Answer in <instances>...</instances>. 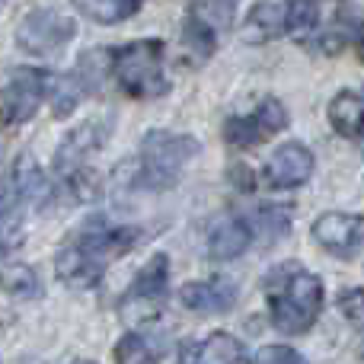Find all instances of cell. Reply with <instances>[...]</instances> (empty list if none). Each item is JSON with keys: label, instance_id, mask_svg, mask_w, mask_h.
<instances>
[{"label": "cell", "instance_id": "6da1fadb", "mask_svg": "<svg viewBox=\"0 0 364 364\" xmlns=\"http://www.w3.org/2000/svg\"><path fill=\"white\" fill-rule=\"evenodd\" d=\"M141 240L144 227L138 224H109L102 218L87 220L61 243L55 256V275L70 288H93L102 282L109 265L128 256Z\"/></svg>", "mask_w": 364, "mask_h": 364}, {"label": "cell", "instance_id": "7a4b0ae2", "mask_svg": "<svg viewBox=\"0 0 364 364\" xmlns=\"http://www.w3.org/2000/svg\"><path fill=\"white\" fill-rule=\"evenodd\" d=\"M265 297H269L272 326L284 336H304L314 329V323L323 314V282L307 272L304 265H278L265 278Z\"/></svg>", "mask_w": 364, "mask_h": 364}, {"label": "cell", "instance_id": "3957f363", "mask_svg": "<svg viewBox=\"0 0 364 364\" xmlns=\"http://www.w3.org/2000/svg\"><path fill=\"white\" fill-rule=\"evenodd\" d=\"M164 38H134L109 48V74L132 100H160L170 93V77L164 74Z\"/></svg>", "mask_w": 364, "mask_h": 364}, {"label": "cell", "instance_id": "277c9868", "mask_svg": "<svg viewBox=\"0 0 364 364\" xmlns=\"http://www.w3.org/2000/svg\"><path fill=\"white\" fill-rule=\"evenodd\" d=\"M201 144L192 134L179 132H147L141 141L138 164L132 170V186L141 192H166L182 179L186 166L198 157Z\"/></svg>", "mask_w": 364, "mask_h": 364}, {"label": "cell", "instance_id": "5b68a950", "mask_svg": "<svg viewBox=\"0 0 364 364\" xmlns=\"http://www.w3.org/2000/svg\"><path fill=\"white\" fill-rule=\"evenodd\" d=\"M106 138H109L106 122L90 119V122H83V125H77L74 132H68L64 141L58 144L51 170H55V176L70 188V195H74L77 201H90V198H96V192H100L96 176H90V160H93V154L106 144Z\"/></svg>", "mask_w": 364, "mask_h": 364}, {"label": "cell", "instance_id": "8992f818", "mask_svg": "<svg viewBox=\"0 0 364 364\" xmlns=\"http://www.w3.org/2000/svg\"><path fill=\"white\" fill-rule=\"evenodd\" d=\"M77 36V19L61 6H32L16 26V48L26 55H51Z\"/></svg>", "mask_w": 364, "mask_h": 364}, {"label": "cell", "instance_id": "52a82bcc", "mask_svg": "<svg viewBox=\"0 0 364 364\" xmlns=\"http://www.w3.org/2000/svg\"><path fill=\"white\" fill-rule=\"evenodd\" d=\"M51 70L19 68L10 80L0 87V128H19L36 112L51 93Z\"/></svg>", "mask_w": 364, "mask_h": 364}, {"label": "cell", "instance_id": "ba28073f", "mask_svg": "<svg viewBox=\"0 0 364 364\" xmlns=\"http://www.w3.org/2000/svg\"><path fill=\"white\" fill-rule=\"evenodd\" d=\"M288 128V109L282 106V100L265 96L250 115H233L224 122V144L237 147V151H250V147L265 144L269 138H275L278 132Z\"/></svg>", "mask_w": 364, "mask_h": 364}, {"label": "cell", "instance_id": "9c48e42d", "mask_svg": "<svg viewBox=\"0 0 364 364\" xmlns=\"http://www.w3.org/2000/svg\"><path fill=\"white\" fill-rule=\"evenodd\" d=\"M316 246H323L333 256H355L364 243V218L348 211H326L310 227Z\"/></svg>", "mask_w": 364, "mask_h": 364}, {"label": "cell", "instance_id": "30bf717a", "mask_svg": "<svg viewBox=\"0 0 364 364\" xmlns=\"http://www.w3.org/2000/svg\"><path fill=\"white\" fill-rule=\"evenodd\" d=\"M314 166H316V160L310 154V147L301 144V141H288L265 164V182H269V188L288 192V188L304 186V182L314 176Z\"/></svg>", "mask_w": 364, "mask_h": 364}, {"label": "cell", "instance_id": "8fae6325", "mask_svg": "<svg viewBox=\"0 0 364 364\" xmlns=\"http://www.w3.org/2000/svg\"><path fill=\"white\" fill-rule=\"evenodd\" d=\"M179 301L192 314L218 316L230 314L240 301V288L230 278H201V282H188L179 288Z\"/></svg>", "mask_w": 364, "mask_h": 364}, {"label": "cell", "instance_id": "7c38bea8", "mask_svg": "<svg viewBox=\"0 0 364 364\" xmlns=\"http://www.w3.org/2000/svg\"><path fill=\"white\" fill-rule=\"evenodd\" d=\"M170 291V256L166 252H154L144 262V269L134 275L128 291L122 294L119 307H132V304H160L166 301Z\"/></svg>", "mask_w": 364, "mask_h": 364}, {"label": "cell", "instance_id": "4fadbf2b", "mask_svg": "<svg viewBox=\"0 0 364 364\" xmlns=\"http://www.w3.org/2000/svg\"><path fill=\"white\" fill-rule=\"evenodd\" d=\"M246 346L230 333H211L179 348V364H246Z\"/></svg>", "mask_w": 364, "mask_h": 364}, {"label": "cell", "instance_id": "5bb4252c", "mask_svg": "<svg viewBox=\"0 0 364 364\" xmlns=\"http://www.w3.org/2000/svg\"><path fill=\"white\" fill-rule=\"evenodd\" d=\"M26 218H29V201L10 179H4L0 186V252H13L26 243Z\"/></svg>", "mask_w": 364, "mask_h": 364}, {"label": "cell", "instance_id": "9a60e30c", "mask_svg": "<svg viewBox=\"0 0 364 364\" xmlns=\"http://www.w3.org/2000/svg\"><path fill=\"white\" fill-rule=\"evenodd\" d=\"M288 10L291 4H282V0H262V4L250 6V16H246V29L243 38L246 42H272L278 36H288Z\"/></svg>", "mask_w": 364, "mask_h": 364}, {"label": "cell", "instance_id": "2e32d148", "mask_svg": "<svg viewBox=\"0 0 364 364\" xmlns=\"http://www.w3.org/2000/svg\"><path fill=\"white\" fill-rule=\"evenodd\" d=\"M252 243V230L246 218H224L211 227L208 233V256L218 262H230V259L243 256L246 246Z\"/></svg>", "mask_w": 364, "mask_h": 364}, {"label": "cell", "instance_id": "e0dca14e", "mask_svg": "<svg viewBox=\"0 0 364 364\" xmlns=\"http://www.w3.org/2000/svg\"><path fill=\"white\" fill-rule=\"evenodd\" d=\"M326 119L339 138L358 141L364 134V96L352 93V90H339L326 106Z\"/></svg>", "mask_w": 364, "mask_h": 364}, {"label": "cell", "instance_id": "ac0fdd59", "mask_svg": "<svg viewBox=\"0 0 364 364\" xmlns=\"http://www.w3.org/2000/svg\"><path fill=\"white\" fill-rule=\"evenodd\" d=\"M0 291L13 301H36L42 297V278L26 262H0Z\"/></svg>", "mask_w": 364, "mask_h": 364}, {"label": "cell", "instance_id": "d6986e66", "mask_svg": "<svg viewBox=\"0 0 364 364\" xmlns=\"http://www.w3.org/2000/svg\"><path fill=\"white\" fill-rule=\"evenodd\" d=\"M218 36L220 32H214L201 16H195L192 10H186V23H182V48H186L188 61L205 64L208 58L214 55V48H218Z\"/></svg>", "mask_w": 364, "mask_h": 364}, {"label": "cell", "instance_id": "ffe728a7", "mask_svg": "<svg viewBox=\"0 0 364 364\" xmlns=\"http://www.w3.org/2000/svg\"><path fill=\"white\" fill-rule=\"evenodd\" d=\"M77 10L87 13V16L100 26H115V23L132 19L134 13H141V4L138 0H80Z\"/></svg>", "mask_w": 364, "mask_h": 364}, {"label": "cell", "instance_id": "44dd1931", "mask_svg": "<svg viewBox=\"0 0 364 364\" xmlns=\"http://www.w3.org/2000/svg\"><path fill=\"white\" fill-rule=\"evenodd\" d=\"M250 230H252V240H262V243H275L278 237H284L291 227V214L288 208H259L256 214H250Z\"/></svg>", "mask_w": 364, "mask_h": 364}, {"label": "cell", "instance_id": "7402d4cb", "mask_svg": "<svg viewBox=\"0 0 364 364\" xmlns=\"http://www.w3.org/2000/svg\"><path fill=\"white\" fill-rule=\"evenodd\" d=\"M160 352L144 333L132 329L115 342V364H157Z\"/></svg>", "mask_w": 364, "mask_h": 364}, {"label": "cell", "instance_id": "603a6c76", "mask_svg": "<svg viewBox=\"0 0 364 364\" xmlns=\"http://www.w3.org/2000/svg\"><path fill=\"white\" fill-rule=\"evenodd\" d=\"M320 23V4H307V0H297L288 10V36L304 38L310 29H316Z\"/></svg>", "mask_w": 364, "mask_h": 364}, {"label": "cell", "instance_id": "cb8c5ba5", "mask_svg": "<svg viewBox=\"0 0 364 364\" xmlns=\"http://www.w3.org/2000/svg\"><path fill=\"white\" fill-rule=\"evenodd\" d=\"M188 10H192L195 16L205 19L214 32H224L227 26H230L233 13H237V4H192Z\"/></svg>", "mask_w": 364, "mask_h": 364}, {"label": "cell", "instance_id": "d4e9b609", "mask_svg": "<svg viewBox=\"0 0 364 364\" xmlns=\"http://www.w3.org/2000/svg\"><path fill=\"white\" fill-rule=\"evenodd\" d=\"M336 307L346 320L352 323H364V288H346L336 297Z\"/></svg>", "mask_w": 364, "mask_h": 364}, {"label": "cell", "instance_id": "484cf974", "mask_svg": "<svg viewBox=\"0 0 364 364\" xmlns=\"http://www.w3.org/2000/svg\"><path fill=\"white\" fill-rule=\"evenodd\" d=\"M256 364H310V361L288 346H265L262 352L256 355Z\"/></svg>", "mask_w": 364, "mask_h": 364}, {"label": "cell", "instance_id": "4316f807", "mask_svg": "<svg viewBox=\"0 0 364 364\" xmlns=\"http://www.w3.org/2000/svg\"><path fill=\"white\" fill-rule=\"evenodd\" d=\"M230 182L237 186V192H252V188H256L252 170H250L246 164H233V166H230Z\"/></svg>", "mask_w": 364, "mask_h": 364}, {"label": "cell", "instance_id": "83f0119b", "mask_svg": "<svg viewBox=\"0 0 364 364\" xmlns=\"http://www.w3.org/2000/svg\"><path fill=\"white\" fill-rule=\"evenodd\" d=\"M355 45H358V55H361V61H364V29H361V36L355 38Z\"/></svg>", "mask_w": 364, "mask_h": 364}, {"label": "cell", "instance_id": "f1b7e54d", "mask_svg": "<svg viewBox=\"0 0 364 364\" xmlns=\"http://www.w3.org/2000/svg\"><path fill=\"white\" fill-rule=\"evenodd\" d=\"M77 364H96V361H77Z\"/></svg>", "mask_w": 364, "mask_h": 364}, {"label": "cell", "instance_id": "f546056e", "mask_svg": "<svg viewBox=\"0 0 364 364\" xmlns=\"http://www.w3.org/2000/svg\"><path fill=\"white\" fill-rule=\"evenodd\" d=\"M361 352H364V346H361Z\"/></svg>", "mask_w": 364, "mask_h": 364}]
</instances>
